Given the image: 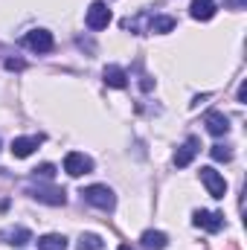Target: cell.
I'll list each match as a JSON object with an SVG mask.
<instances>
[{
    "instance_id": "obj_1",
    "label": "cell",
    "mask_w": 247,
    "mask_h": 250,
    "mask_svg": "<svg viewBox=\"0 0 247 250\" xmlns=\"http://www.w3.org/2000/svg\"><path fill=\"white\" fill-rule=\"evenodd\" d=\"M82 198L90 204V207H96V209H105V212H111L114 207H117V198H114V192L108 187H87V189H82Z\"/></svg>"
},
{
    "instance_id": "obj_2",
    "label": "cell",
    "mask_w": 247,
    "mask_h": 250,
    "mask_svg": "<svg viewBox=\"0 0 247 250\" xmlns=\"http://www.w3.org/2000/svg\"><path fill=\"white\" fill-rule=\"evenodd\" d=\"M26 195H32L41 204H50V207H64L67 204V195L59 187H26Z\"/></svg>"
},
{
    "instance_id": "obj_3",
    "label": "cell",
    "mask_w": 247,
    "mask_h": 250,
    "mask_svg": "<svg viewBox=\"0 0 247 250\" xmlns=\"http://www.w3.org/2000/svg\"><path fill=\"white\" fill-rule=\"evenodd\" d=\"M64 172H67L70 178L90 175V172H93V160H90V157H84L82 151H70V154L64 157Z\"/></svg>"
},
{
    "instance_id": "obj_4",
    "label": "cell",
    "mask_w": 247,
    "mask_h": 250,
    "mask_svg": "<svg viewBox=\"0 0 247 250\" xmlns=\"http://www.w3.org/2000/svg\"><path fill=\"white\" fill-rule=\"evenodd\" d=\"M84 21H87L90 29H108V23H111V9H108L102 0H96V3H90Z\"/></svg>"
},
{
    "instance_id": "obj_5",
    "label": "cell",
    "mask_w": 247,
    "mask_h": 250,
    "mask_svg": "<svg viewBox=\"0 0 247 250\" xmlns=\"http://www.w3.org/2000/svg\"><path fill=\"white\" fill-rule=\"evenodd\" d=\"M23 44H26L29 50H35V53H50L56 41H53V32H47V29H32V32L23 35Z\"/></svg>"
},
{
    "instance_id": "obj_6",
    "label": "cell",
    "mask_w": 247,
    "mask_h": 250,
    "mask_svg": "<svg viewBox=\"0 0 247 250\" xmlns=\"http://www.w3.org/2000/svg\"><path fill=\"white\" fill-rule=\"evenodd\" d=\"M201 184L209 189L212 198H224V192H227V181H224L212 166H204V169H201Z\"/></svg>"
},
{
    "instance_id": "obj_7",
    "label": "cell",
    "mask_w": 247,
    "mask_h": 250,
    "mask_svg": "<svg viewBox=\"0 0 247 250\" xmlns=\"http://www.w3.org/2000/svg\"><path fill=\"white\" fill-rule=\"evenodd\" d=\"M192 221H195V227H204L206 233H218L224 227V215L221 212H206V209H198L192 215Z\"/></svg>"
},
{
    "instance_id": "obj_8",
    "label": "cell",
    "mask_w": 247,
    "mask_h": 250,
    "mask_svg": "<svg viewBox=\"0 0 247 250\" xmlns=\"http://www.w3.org/2000/svg\"><path fill=\"white\" fill-rule=\"evenodd\" d=\"M198 151H201V140H198V137H189L184 146L178 148V154H175V166H178V169H186V166L195 160Z\"/></svg>"
},
{
    "instance_id": "obj_9",
    "label": "cell",
    "mask_w": 247,
    "mask_h": 250,
    "mask_svg": "<svg viewBox=\"0 0 247 250\" xmlns=\"http://www.w3.org/2000/svg\"><path fill=\"white\" fill-rule=\"evenodd\" d=\"M204 123H206V131H209L212 137H224V134L230 131V120H227L221 111H209Z\"/></svg>"
},
{
    "instance_id": "obj_10",
    "label": "cell",
    "mask_w": 247,
    "mask_h": 250,
    "mask_svg": "<svg viewBox=\"0 0 247 250\" xmlns=\"http://www.w3.org/2000/svg\"><path fill=\"white\" fill-rule=\"evenodd\" d=\"M41 140L44 137H18V140H12V154L15 157H29L41 146Z\"/></svg>"
},
{
    "instance_id": "obj_11",
    "label": "cell",
    "mask_w": 247,
    "mask_h": 250,
    "mask_svg": "<svg viewBox=\"0 0 247 250\" xmlns=\"http://www.w3.org/2000/svg\"><path fill=\"white\" fill-rule=\"evenodd\" d=\"M0 242H6V245H26V242H32V233L26 230V227H6V230H0Z\"/></svg>"
},
{
    "instance_id": "obj_12",
    "label": "cell",
    "mask_w": 247,
    "mask_h": 250,
    "mask_svg": "<svg viewBox=\"0 0 247 250\" xmlns=\"http://www.w3.org/2000/svg\"><path fill=\"white\" fill-rule=\"evenodd\" d=\"M105 84L108 87H117V90H123L125 84H128V73H125L123 67H117V64H111V67H105Z\"/></svg>"
},
{
    "instance_id": "obj_13",
    "label": "cell",
    "mask_w": 247,
    "mask_h": 250,
    "mask_svg": "<svg viewBox=\"0 0 247 250\" xmlns=\"http://www.w3.org/2000/svg\"><path fill=\"white\" fill-rule=\"evenodd\" d=\"M140 245L145 250H163L169 245V239H166V233H160V230H145V233L140 236Z\"/></svg>"
},
{
    "instance_id": "obj_14",
    "label": "cell",
    "mask_w": 247,
    "mask_h": 250,
    "mask_svg": "<svg viewBox=\"0 0 247 250\" xmlns=\"http://www.w3.org/2000/svg\"><path fill=\"white\" fill-rule=\"evenodd\" d=\"M189 15H192L195 21H209V18L215 15V3H212V0H192Z\"/></svg>"
},
{
    "instance_id": "obj_15",
    "label": "cell",
    "mask_w": 247,
    "mask_h": 250,
    "mask_svg": "<svg viewBox=\"0 0 247 250\" xmlns=\"http://www.w3.org/2000/svg\"><path fill=\"white\" fill-rule=\"evenodd\" d=\"M79 250H105V239L96 233H82L79 236Z\"/></svg>"
},
{
    "instance_id": "obj_16",
    "label": "cell",
    "mask_w": 247,
    "mask_h": 250,
    "mask_svg": "<svg viewBox=\"0 0 247 250\" xmlns=\"http://www.w3.org/2000/svg\"><path fill=\"white\" fill-rule=\"evenodd\" d=\"M38 248L41 250H67V239L50 233V236H41V239H38Z\"/></svg>"
},
{
    "instance_id": "obj_17",
    "label": "cell",
    "mask_w": 247,
    "mask_h": 250,
    "mask_svg": "<svg viewBox=\"0 0 247 250\" xmlns=\"http://www.w3.org/2000/svg\"><path fill=\"white\" fill-rule=\"evenodd\" d=\"M172 29H175V18L163 15V18H151L145 32H172Z\"/></svg>"
},
{
    "instance_id": "obj_18",
    "label": "cell",
    "mask_w": 247,
    "mask_h": 250,
    "mask_svg": "<svg viewBox=\"0 0 247 250\" xmlns=\"http://www.w3.org/2000/svg\"><path fill=\"white\" fill-rule=\"evenodd\" d=\"M209 154H212V160H218V163L233 160V151H230L227 146H212V148H209Z\"/></svg>"
},
{
    "instance_id": "obj_19",
    "label": "cell",
    "mask_w": 247,
    "mask_h": 250,
    "mask_svg": "<svg viewBox=\"0 0 247 250\" xmlns=\"http://www.w3.org/2000/svg\"><path fill=\"white\" fill-rule=\"evenodd\" d=\"M32 175H35V178H44V181H53V178H56V166H53V163H44V166L32 169Z\"/></svg>"
},
{
    "instance_id": "obj_20",
    "label": "cell",
    "mask_w": 247,
    "mask_h": 250,
    "mask_svg": "<svg viewBox=\"0 0 247 250\" xmlns=\"http://www.w3.org/2000/svg\"><path fill=\"white\" fill-rule=\"evenodd\" d=\"M26 62H21V59H6V70H23Z\"/></svg>"
},
{
    "instance_id": "obj_21",
    "label": "cell",
    "mask_w": 247,
    "mask_h": 250,
    "mask_svg": "<svg viewBox=\"0 0 247 250\" xmlns=\"http://www.w3.org/2000/svg\"><path fill=\"white\" fill-rule=\"evenodd\" d=\"M245 3H247V0H227V6H230V9H245Z\"/></svg>"
},
{
    "instance_id": "obj_22",
    "label": "cell",
    "mask_w": 247,
    "mask_h": 250,
    "mask_svg": "<svg viewBox=\"0 0 247 250\" xmlns=\"http://www.w3.org/2000/svg\"><path fill=\"white\" fill-rule=\"evenodd\" d=\"M245 99H247V84H242V87H239V102L245 105Z\"/></svg>"
},
{
    "instance_id": "obj_23",
    "label": "cell",
    "mask_w": 247,
    "mask_h": 250,
    "mask_svg": "<svg viewBox=\"0 0 247 250\" xmlns=\"http://www.w3.org/2000/svg\"><path fill=\"white\" fill-rule=\"evenodd\" d=\"M227 250H239V245H236V242H230V248Z\"/></svg>"
},
{
    "instance_id": "obj_24",
    "label": "cell",
    "mask_w": 247,
    "mask_h": 250,
    "mask_svg": "<svg viewBox=\"0 0 247 250\" xmlns=\"http://www.w3.org/2000/svg\"><path fill=\"white\" fill-rule=\"evenodd\" d=\"M120 250H134V248H131V245H120Z\"/></svg>"
}]
</instances>
